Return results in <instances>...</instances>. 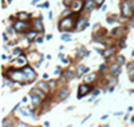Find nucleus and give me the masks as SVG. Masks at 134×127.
I'll return each mask as SVG.
<instances>
[{"mask_svg":"<svg viewBox=\"0 0 134 127\" xmlns=\"http://www.w3.org/2000/svg\"><path fill=\"white\" fill-rule=\"evenodd\" d=\"M9 72H12L11 74V78L14 80H16V82H23V83H26L27 82V79H28V76L27 75H26V72L24 71H15L14 68H11V70H9Z\"/></svg>","mask_w":134,"mask_h":127,"instance_id":"f257e3e1","label":"nucleus"},{"mask_svg":"<svg viewBox=\"0 0 134 127\" xmlns=\"http://www.w3.org/2000/svg\"><path fill=\"white\" fill-rule=\"evenodd\" d=\"M71 24H73V19H70V18H66V19H64V20H62L60 21V30L62 31H67V30H71V28H73V25H71Z\"/></svg>","mask_w":134,"mask_h":127,"instance_id":"f03ea898","label":"nucleus"},{"mask_svg":"<svg viewBox=\"0 0 134 127\" xmlns=\"http://www.w3.org/2000/svg\"><path fill=\"white\" fill-rule=\"evenodd\" d=\"M90 92V87L87 84H80L79 86V92H78V99H82L86 94Z\"/></svg>","mask_w":134,"mask_h":127,"instance_id":"7ed1b4c3","label":"nucleus"},{"mask_svg":"<svg viewBox=\"0 0 134 127\" xmlns=\"http://www.w3.org/2000/svg\"><path fill=\"white\" fill-rule=\"evenodd\" d=\"M86 27H89V23H87L86 19L82 18V19H79V21H78V25H75V30H77V31H82Z\"/></svg>","mask_w":134,"mask_h":127,"instance_id":"20e7f679","label":"nucleus"},{"mask_svg":"<svg viewBox=\"0 0 134 127\" xmlns=\"http://www.w3.org/2000/svg\"><path fill=\"white\" fill-rule=\"evenodd\" d=\"M86 72H89V67L86 66H79L77 68V78H82Z\"/></svg>","mask_w":134,"mask_h":127,"instance_id":"39448f33","label":"nucleus"},{"mask_svg":"<svg viewBox=\"0 0 134 127\" xmlns=\"http://www.w3.org/2000/svg\"><path fill=\"white\" fill-rule=\"evenodd\" d=\"M23 71H24L26 75L28 76V79H31V80H34L35 76H36V75H35V72H34V70H32V68H30V67H27V66L23 68Z\"/></svg>","mask_w":134,"mask_h":127,"instance_id":"423d86ee","label":"nucleus"},{"mask_svg":"<svg viewBox=\"0 0 134 127\" xmlns=\"http://www.w3.org/2000/svg\"><path fill=\"white\" fill-rule=\"evenodd\" d=\"M68 94H70V90H68L67 87H63V88L59 91V99L60 100H66V98L68 96Z\"/></svg>","mask_w":134,"mask_h":127,"instance_id":"0eeeda50","label":"nucleus"},{"mask_svg":"<svg viewBox=\"0 0 134 127\" xmlns=\"http://www.w3.org/2000/svg\"><path fill=\"white\" fill-rule=\"evenodd\" d=\"M14 27H15V30L18 31V32H20V31H24L26 30L27 24H26L24 21H16L15 24H14Z\"/></svg>","mask_w":134,"mask_h":127,"instance_id":"6e6552de","label":"nucleus"},{"mask_svg":"<svg viewBox=\"0 0 134 127\" xmlns=\"http://www.w3.org/2000/svg\"><path fill=\"white\" fill-rule=\"evenodd\" d=\"M26 63H27V60H26V58L23 56V55H20V56H19L16 60L12 62V64H14V66H24Z\"/></svg>","mask_w":134,"mask_h":127,"instance_id":"1a4fd4ad","label":"nucleus"},{"mask_svg":"<svg viewBox=\"0 0 134 127\" xmlns=\"http://www.w3.org/2000/svg\"><path fill=\"white\" fill-rule=\"evenodd\" d=\"M122 14H123V16H129L130 15V5H129L127 1L122 3Z\"/></svg>","mask_w":134,"mask_h":127,"instance_id":"9d476101","label":"nucleus"},{"mask_svg":"<svg viewBox=\"0 0 134 127\" xmlns=\"http://www.w3.org/2000/svg\"><path fill=\"white\" fill-rule=\"evenodd\" d=\"M95 0H86V3H84V9L86 11H91L94 7H95Z\"/></svg>","mask_w":134,"mask_h":127,"instance_id":"9b49d317","label":"nucleus"},{"mask_svg":"<svg viewBox=\"0 0 134 127\" xmlns=\"http://www.w3.org/2000/svg\"><path fill=\"white\" fill-rule=\"evenodd\" d=\"M40 100H42L40 96H38V95H35V94L31 92V103H32V106H39L40 105Z\"/></svg>","mask_w":134,"mask_h":127,"instance_id":"f8f14e48","label":"nucleus"},{"mask_svg":"<svg viewBox=\"0 0 134 127\" xmlns=\"http://www.w3.org/2000/svg\"><path fill=\"white\" fill-rule=\"evenodd\" d=\"M110 71H111V74L114 76H118L121 74V68H119V64H114V66L110 67Z\"/></svg>","mask_w":134,"mask_h":127,"instance_id":"ddd939ff","label":"nucleus"},{"mask_svg":"<svg viewBox=\"0 0 134 127\" xmlns=\"http://www.w3.org/2000/svg\"><path fill=\"white\" fill-rule=\"evenodd\" d=\"M31 92L35 94V95H38V96H40L42 99H44V98H46V94L43 92V90H42L40 87H38V88H34V90L31 91Z\"/></svg>","mask_w":134,"mask_h":127,"instance_id":"4468645a","label":"nucleus"},{"mask_svg":"<svg viewBox=\"0 0 134 127\" xmlns=\"http://www.w3.org/2000/svg\"><path fill=\"white\" fill-rule=\"evenodd\" d=\"M20 115H23V116H32V115H34V110H31V108H22L20 110Z\"/></svg>","mask_w":134,"mask_h":127,"instance_id":"2eb2a0df","label":"nucleus"},{"mask_svg":"<svg viewBox=\"0 0 134 127\" xmlns=\"http://www.w3.org/2000/svg\"><path fill=\"white\" fill-rule=\"evenodd\" d=\"M80 7H82V3H80L79 0H74L73 5H71V9H74V11H79Z\"/></svg>","mask_w":134,"mask_h":127,"instance_id":"dca6fc26","label":"nucleus"},{"mask_svg":"<svg viewBox=\"0 0 134 127\" xmlns=\"http://www.w3.org/2000/svg\"><path fill=\"white\" fill-rule=\"evenodd\" d=\"M34 28H35L36 31H43V30H44V27H43V24H42L40 20H35V23H34Z\"/></svg>","mask_w":134,"mask_h":127,"instance_id":"f3484780","label":"nucleus"},{"mask_svg":"<svg viewBox=\"0 0 134 127\" xmlns=\"http://www.w3.org/2000/svg\"><path fill=\"white\" fill-rule=\"evenodd\" d=\"M86 55H87L86 48H84V47H80L79 51H78V59H82V58H84Z\"/></svg>","mask_w":134,"mask_h":127,"instance_id":"a211bd4d","label":"nucleus"},{"mask_svg":"<svg viewBox=\"0 0 134 127\" xmlns=\"http://www.w3.org/2000/svg\"><path fill=\"white\" fill-rule=\"evenodd\" d=\"M38 87H40V88L43 90V91H48V90L51 88V87H50V84H48V83H44V82H39Z\"/></svg>","mask_w":134,"mask_h":127,"instance_id":"6ab92c4d","label":"nucleus"},{"mask_svg":"<svg viewBox=\"0 0 134 127\" xmlns=\"http://www.w3.org/2000/svg\"><path fill=\"white\" fill-rule=\"evenodd\" d=\"M114 52H115V48H114V47H111V48H109V50H106V51H105V52H102V55H103V56H110V55H111V54H114Z\"/></svg>","mask_w":134,"mask_h":127,"instance_id":"aec40b11","label":"nucleus"},{"mask_svg":"<svg viewBox=\"0 0 134 127\" xmlns=\"http://www.w3.org/2000/svg\"><path fill=\"white\" fill-rule=\"evenodd\" d=\"M95 76H97V74H90L89 76H86V78H84V80H86L87 83H90V82H93V80L95 79Z\"/></svg>","mask_w":134,"mask_h":127,"instance_id":"412c9836","label":"nucleus"},{"mask_svg":"<svg viewBox=\"0 0 134 127\" xmlns=\"http://www.w3.org/2000/svg\"><path fill=\"white\" fill-rule=\"evenodd\" d=\"M18 18H19V19H28V18H30V15L26 14V12H19V14H18Z\"/></svg>","mask_w":134,"mask_h":127,"instance_id":"4be33fe9","label":"nucleus"},{"mask_svg":"<svg viewBox=\"0 0 134 127\" xmlns=\"http://www.w3.org/2000/svg\"><path fill=\"white\" fill-rule=\"evenodd\" d=\"M115 60H117V63H118V64H122L123 62H125V59H123V56H122V55H118V56L115 58Z\"/></svg>","mask_w":134,"mask_h":127,"instance_id":"5701e85b","label":"nucleus"},{"mask_svg":"<svg viewBox=\"0 0 134 127\" xmlns=\"http://www.w3.org/2000/svg\"><path fill=\"white\" fill-rule=\"evenodd\" d=\"M62 40L68 42V40H71V36H70L68 34H64V35H62Z\"/></svg>","mask_w":134,"mask_h":127,"instance_id":"b1692460","label":"nucleus"},{"mask_svg":"<svg viewBox=\"0 0 134 127\" xmlns=\"http://www.w3.org/2000/svg\"><path fill=\"white\" fill-rule=\"evenodd\" d=\"M74 3V0H63V4L66 5V7H68V5H71Z\"/></svg>","mask_w":134,"mask_h":127,"instance_id":"393cba45","label":"nucleus"},{"mask_svg":"<svg viewBox=\"0 0 134 127\" xmlns=\"http://www.w3.org/2000/svg\"><path fill=\"white\" fill-rule=\"evenodd\" d=\"M70 14H71V9H66V11L62 14V16H63V18H68V15H70Z\"/></svg>","mask_w":134,"mask_h":127,"instance_id":"a878e982","label":"nucleus"},{"mask_svg":"<svg viewBox=\"0 0 134 127\" xmlns=\"http://www.w3.org/2000/svg\"><path fill=\"white\" fill-rule=\"evenodd\" d=\"M125 40H126V38H122V39H121V42H119V47H121V48H125Z\"/></svg>","mask_w":134,"mask_h":127,"instance_id":"bb28decb","label":"nucleus"},{"mask_svg":"<svg viewBox=\"0 0 134 127\" xmlns=\"http://www.w3.org/2000/svg\"><path fill=\"white\" fill-rule=\"evenodd\" d=\"M35 35H36V32H35V31H34V32H30V34L27 35V38L31 40V39H34V38H35Z\"/></svg>","mask_w":134,"mask_h":127,"instance_id":"cd10ccee","label":"nucleus"},{"mask_svg":"<svg viewBox=\"0 0 134 127\" xmlns=\"http://www.w3.org/2000/svg\"><path fill=\"white\" fill-rule=\"evenodd\" d=\"M64 74H66V75H67V76H68V78H70V79H73V78H74V74H73V72H71V71H66V72H64Z\"/></svg>","mask_w":134,"mask_h":127,"instance_id":"c85d7f7f","label":"nucleus"},{"mask_svg":"<svg viewBox=\"0 0 134 127\" xmlns=\"http://www.w3.org/2000/svg\"><path fill=\"white\" fill-rule=\"evenodd\" d=\"M14 30H15V27H7V32H9V34H14Z\"/></svg>","mask_w":134,"mask_h":127,"instance_id":"c756f323","label":"nucleus"},{"mask_svg":"<svg viewBox=\"0 0 134 127\" xmlns=\"http://www.w3.org/2000/svg\"><path fill=\"white\" fill-rule=\"evenodd\" d=\"M103 1H105V0H95V3H97V7H99V5L102 4Z\"/></svg>","mask_w":134,"mask_h":127,"instance_id":"7c9ffc66","label":"nucleus"},{"mask_svg":"<svg viewBox=\"0 0 134 127\" xmlns=\"http://www.w3.org/2000/svg\"><path fill=\"white\" fill-rule=\"evenodd\" d=\"M48 84H50L51 88H52V87H55V82H52V80H50V82H48Z\"/></svg>","mask_w":134,"mask_h":127,"instance_id":"2f4dec72","label":"nucleus"},{"mask_svg":"<svg viewBox=\"0 0 134 127\" xmlns=\"http://www.w3.org/2000/svg\"><path fill=\"white\" fill-rule=\"evenodd\" d=\"M19 52H20V50H15V51H14V55H18Z\"/></svg>","mask_w":134,"mask_h":127,"instance_id":"473e14b6","label":"nucleus"},{"mask_svg":"<svg viewBox=\"0 0 134 127\" xmlns=\"http://www.w3.org/2000/svg\"><path fill=\"white\" fill-rule=\"evenodd\" d=\"M36 3H38V0H32V1H31V4H32V5H35Z\"/></svg>","mask_w":134,"mask_h":127,"instance_id":"72a5a7b5","label":"nucleus"},{"mask_svg":"<svg viewBox=\"0 0 134 127\" xmlns=\"http://www.w3.org/2000/svg\"><path fill=\"white\" fill-rule=\"evenodd\" d=\"M42 40H43V38H38V39H36V42H38V43H40Z\"/></svg>","mask_w":134,"mask_h":127,"instance_id":"f704fd0d","label":"nucleus"},{"mask_svg":"<svg viewBox=\"0 0 134 127\" xmlns=\"http://www.w3.org/2000/svg\"><path fill=\"white\" fill-rule=\"evenodd\" d=\"M130 122H132V123H134V116H133V118H132V120H130Z\"/></svg>","mask_w":134,"mask_h":127,"instance_id":"c9c22d12","label":"nucleus"},{"mask_svg":"<svg viewBox=\"0 0 134 127\" xmlns=\"http://www.w3.org/2000/svg\"><path fill=\"white\" fill-rule=\"evenodd\" d=\"M132 5H133V9H134V1H133V3H132Z\"/></svg>","mask_w":134,"mask_h":127,"instance_id":"e433bc0d","label":"nucleus"},{"mask_svg":"<svg viewBox=\"0 0 134 127\" xmlns=\"http://www.w3.org/2000/svg\"><path fill=\"white\" fill-rule=\"evenodd\" d=\"M132 82H134V78H133V79H132Z\"/></svg>","mask_w":134,"mask_h":127,"instance_id":"4c0bfd02","label":"nucleus"},{"mask_svg":"<svg viewBox=\"0 0 134 127\" xmlns=\"http://www.w3.org/2000/svg\"><path fill=\"white\" fill-rule=\"evenodd\" d=\"M7 1H11V0H7Z\"/></svg>","mask_w":134,"mask_h":127,"instance_id":"58836bf2","label":"nucleus"}]
</instances>
